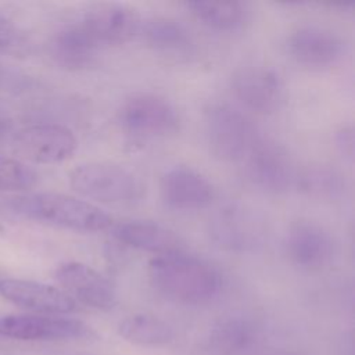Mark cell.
<instances>
[{"label":"cell","instance_id":"obj_1","mask_svg":"<svg viewBox=\"0 0 355 355\" xmlns=\"http://www.w3.org/2000/svg\"><path fill=\"white\" fill-rule=\"evenodd\" d=\"M148 277L158 293L190 305L211 301L222 288L218 269L184 251L154 257L148 263Z\"/></svg>","mask_w":355,"mask_h":355},{"label":"cell","instance_id":"obj_2","mask_svg":"<svg viewBox=\"0 0 355 355\" xmlns=\"http://www.w3.org/2000/svg\"><path fill=\"white\" fill-rule=\"evenodd\" d=\"M12 209L29 219L79 233H94L112 226V218L100 207L62 193H32L17 197Z\"/></svg>","mask_w":355,"mask_h":355},{"label":"cell","instance_id":"obj_3","mask_svg":"<svg viewBox=\"0 0 355 355\" xmlns=\"http://www.w3.org/2000/svg\"><path fill=\"white\" fill-rule=\"evenodd\" d=\"M69 186L85 198L104 204H132L144 186L129 169L111 162H85L69 172Z\"/></svg>","mask_w":355,"mask_h":355},{"label":"cell","instance_id":"obj_4","mask_svg":"<svg viewBox=\"0 0 355 355\" xmlns=\"http://www.w3.org/2000/svg\"><path fill=\"white\" fill-rule=\"evenodd\" d=\"M119 128L132 139L151 140L179 130L176 108L164 97L153 93H136L128 97L116 114Z\"/></svg>","mask_w":355,"mask_h":355},{"label":"cell","instance_id":"obj_5","mask_svg":"<svg viewBox=\"0 0 355 355\" xmlns=\"http://www.w3.org/2000/svg\"><path fill=\"white\" fill-rule=\"evenodd\" d=\"M205 133L211 151L222 161H243L258 139L250 119L227 104L211 105L205 114Z\"/></svg>","mask_w":355,"mask_h":355},{"label":"cell","instance_id":"obj_6","mask_svg":"<svg viewBox=\"0 0 355 355\" xmlns=\"http://www.w3.org/2000/svg\"><path fill=\"white\" fill-rule=\"evenodd\" d=\"M209 236L226 251L248 252L262 245L265 223L252 208L240 202H230L212 215Z\"/></svg>","mask_w":355,"mask_h":355},{"label":"cell","instance_id":"obj_7","mask_svg":"<svg viewBox=\"0 0 355 355\" xmlns=\"http://www.w3.org/2000/svg\"><path fill=\"white\" fill-rule=\"evenodd\" d=\"M78 140L60 123H36L18 130L12 137L14 153L33 164H60L73 155Z\"/></svg>","mask_w":355,"mask_h":355},{"label":"cell","instance_id":"obj_8","mask_svg":"<svg viewBox=\"0 0 355 355\" xmlns=\"http://www.w3.org/2000/svg\"><path fill=\"white\" fill-rule=\"evenodd\" d=\"M243 161L248 180L263 191L283 193L297 179L288 153L275 141L258 137Z\"/></svg>","mask_w":355,"mask_h":355},{"label":"cell","instance_id":"obj_9","mask_svg":"<svg viewBox=\"0 0 355 355\" xmlns=\"http://www.w3.org/2000/svg\"><path fill=\"white\" fill-rule=\"evenodd\" d=\"M96 43L103 46L123 44L140 32L141 21L136 10L119 3H97L79 19Z\"/></svg>","mask_w":355,"mask_h":355},{"label":"cell","instance_id":"obj_10","mask_svg":"<svg viewBox=\"0 0 355 355\" xmlns=\"http://www.w3.org/2000/svg\"><path fill=\"white\" fill-rule=\"evenodd\" d=\"M55 280L62 290L76 302L108 311L116 304L114 284L94 268L82 262H65L55 270Z\"/></svg>","mask_w":355,"mask_h":355},{"label":"cell","instance_id":"obj_11","mask_svg":"<svg viewBox=\"0 0 355 355\" xmlns=\"http://www.w3.org/2000/svg\"><path fill=\"white\" fill-rule=\"evenodd\" d=\"M237 100L248 110L270 114L283 100V83L276 71L263 65H250L239 69L232 80Z\"/></svg>","mask_w":355,"mask_h":355},{"label":"cell","instance_id":"obj_12","mask_svg":"<svg viewBox=\"0 0 355 355\" xmlns=\"http://www.w3.org/2000/svg\"><path fill=\"white\" fill-rule=\"evenodd\" d=\"M87 327L76 319L53 315H3L0 316V336L22 340H64L86 334Z\"/></svg>","mask_w":355,"mask_h":355},{"label":"cell","instance_id":"obj_13","mask_svg":"<svg viewBox=\"0 0 355 355\" xmlns=\"http://www.w3.org/2000/svg\"><path fill=\"white\" fill-rule=\"evenodd\" d=\"M161 198L164 204L178 211H196L208 207L215 190L211 182L190 166L178 165L161 178Z\"/></svg>","mask_w":355,"mask_h":355},{"label":"cell","instance_id":"obj_14","mask_svg":"<svg viewBox=\"0 0 355 355\" xmlns=\"http://www.w3.org/2000/svg\"><path fill=\"white\" fill-rule=\"evenodd\" d=\"M0 295L17 306L44 315H64L76 309V302L64 290L25 279H1Z\"/></svg>","mask_w":355,"mask_h":355},{"label":"cell","instance_id":"obj_15","mask_svg":"<svg viewBox=\"0 0 355 355\" xmlns=\"http://www.w3.org/2000/svg\"><path fill=\"white\" fill-rule=\"evenodd\" d=\"M291 57L306 67H327L338 61L344 53V43L330 29L305 25L297 28L287 42Z\"/></svg>","mask_w":355,"mask_h":355},{"label":"cell","instance_id":"obj_16","mask_svg":"<svg viewBox=\"0 0 355 355\" xmlns=\"http://www.w3.org/2000/svg\"><path fill=\"white\" fill-rule=\"evenodd\" d=\"M288 258L305 269H319L329 263L334 254V243L329 232L309 220L294 223L286 236Z\"/></svg>","mask_w":355,"mask_h":355},{"label":"cell","instance_id":"obj_17","mask_svg":"<svg viewBox=\"0 0 355 355\" xmlns=\"http://www.w3.org/2000/svg\"><path fill=\"white\" fill-rule=\"evenodd\" d=\"M112 237L133 250L153 252L154 255L183 251V243L171 229L144 219H133L112 226Z\"/></svg>","mask_w":355,"mask_h":355},{"label":"cell","instance_id":"obj_18","mask_svg":"<svg viewBox=\"0 0 355 355\" xmlns=\"http://www.w3.org/2000/svg\"><path fill=\"white\" fill-rule=\"evenodd\" d=\"M100 49L80 21L62 26L54 33L49 44L51 58L67 69L90 67Z\"/></svg>","mask_w":355,"mask_h":355},{"label":"cell","instance_id":"obj_19","mask_svg":"<svg viewBox=\"0 0 355 355\" xmlns=\"http://www.w3.org/2000/svg\"><path fill=\"white\" fill-rule=\"evenodd\" d=\"M139 33L150 47L166 54L184 53L191 44L186 28L171 18L158 17L141 22Z\"/></svg>","mask_w":355,"mask_h":355},{"label":"cell","instance_id":"obj_20","mask_svg":"<svg viewBox=\"0 0 355 355\" xmlns=\"http://www.w3.org/2000/svg\"><path fill=\"white\" fill-rule=\"evenodd\" d=\"M118 334L135 345L157 347L169 343L173 337V330L157 316L136 313L119 322Z\"/></svg>","mask_w":355,"mask_h":355},{"label":"cell","instance_id":"obj_21","mask_svg":"<svg viewBox=\"0 0 355 355\" xmlns=\"http://www.w3.org/2000/svg\"><path fill=\"white\" fill-rule=\"evenodd\" d=\"M254 340L252 324L240 316L218 322L209 333V347L219 355H232L248 347Z\"/></svg>","mask_w":355,"mask_h":355},{"label":"cell","instance_id":"obj_22","mask_svg":"<svg viewBox=\"0 0 355 355\" xmlns=\"http://www.w3.org/2000/svg\"><path fill=\"white\" fill-rule=\"evenodd\" d=\"M191 14L205 26L215 31H234L244 18V6L239 1H191L187 3Z\"/></svg>","mask_w":355,"mask_h":355},{"label":"cell","instance_id":"obj_23","mask_svg":"<svg viewBox=\"0 0 355 355\" xmlns=\"http://www.w3.org/2000/svg\"><path fill=\"white\" fill-rule=\"evenodd\" d=\"M301 189L315 197H336L344 189L343 178L338 172L318 166L308 169L301 176H297Z\"/></svg>","mask_w":355,"mask_h":355},{"label":"cell","instance_id":"obj_24","mask_svg":"<svg viewBox=\"0 0 355 355\" xmlns=\"http://www.w3.org/2000/svg\"><path fill=\"white\" fill-rule=\"evenodd\" d=\"M37 183V173L25 162L0 155V190L24 191Z\"/></svg>","mask_w":355,"mask_h":355},{"label":"cell","instance_id":"obj_25","mask_svg":"<svg viewBox=\"0 0 355 355\" xmlns=\"http://www.w3.org/2000/svg\"><path fill=\"white\" fill-rule=\"evenodd\" d=\"M17 42V31L6 18L0 17V51H6Z\"/></svg>","mask_w":355,"mask_h":355},{"label":"cell","instance_id":"obj_26","mask_svg":"<svg viewBox=\"0 0 355 355\" xmlns=\"http://www.w3.org/2000/svg\"><path fill=\"white\" fill-rule=\"evenodd\" d=\"M11 128V121L8 119V116L0 110V137L4 136Z\"/></svg>","mask_w":355,"mask_h":355},{"label":"cell","instance_id":"obj_27","mask_svg":"<svg viewBox=\"0 0 355 355\" xmlns=\"http://www.w3.org/2000/svg\"><path fill=\"white\" fill-rule=\"evenodd\" d=\"M1 79H3V75H1V72H0V82H1Z\"/></svg>","mask_w":355,"mask_h":355}]
</instances>
